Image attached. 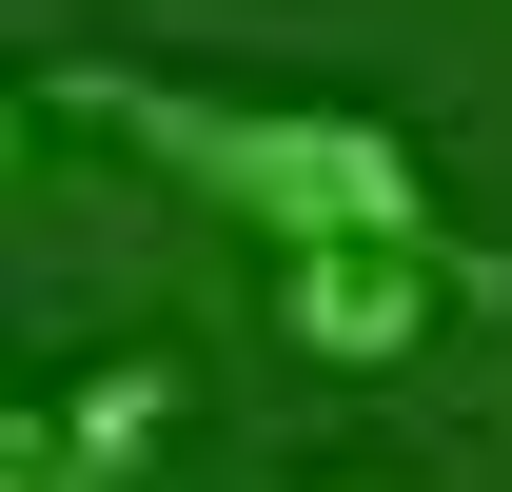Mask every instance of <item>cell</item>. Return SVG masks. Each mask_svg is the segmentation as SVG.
Returning a JSON list of instances; mask_svg holds the SVG:
<instances>
[{
	"mask_svg": "<svg viewBox=\"0 0 512 492\" xmlns=\"http://www.w3.org/2000/svg\"><path fill=\"white\" fill-rule=\"evenodd\" d=\"M40 119L158 158L178 197H217L237 237L335 256V237H434V158L375 99H237V79H158V60H40Z\"/></svg>",
	"mask_w": 512,
	"mask_h": 492,
	"instance_id": "1",
	"label": "cell"
},
{
	"mask_svg": "<svg viewBox=\"0 0 512 492\" xmlns=\"http://www.w3.org/2000/svg\"><path fill=\"white\" fill-rule=\"evenodd\" d=\"M276 492H394V473H276Z\"/></svg>",
	"mask_w": 512,
	"mask_h": 492,
	"instance_id": "4",
	"label": "cell"
},
{
	"mask_svg": "<svg viewBox=\"0 0 512 492\" xmlns=\"http://www.w3.org/2000/svg\"><path fill=\"white\" fill-rule=\"evenodd\" d=\"M158 414H178V374H158V355L79 374L60 414H20V453H0V492H79V473H119V453H158Z\"/></svg>",
	"mask_w": 512,
	"mask_h": 492,
	"instance_id": "3",
	"label": "cell"
},
{
	"mask_svg": "<svg viewBox=\"0 0 512 492\" xmlns=\"http://www.w3.org/2000/svg\"><path fill=\"white\" fill-rule=\"evenodd\" d=\"M434 296H453V256H434V237H335V256H276V335H296V355H335V374L414 355V335H434Z\"/></svg>",
	"mask_w": 512,
	"mask_h": 492,
	"instance_id": "2",
	"label": "cell"
}]
</instances>
